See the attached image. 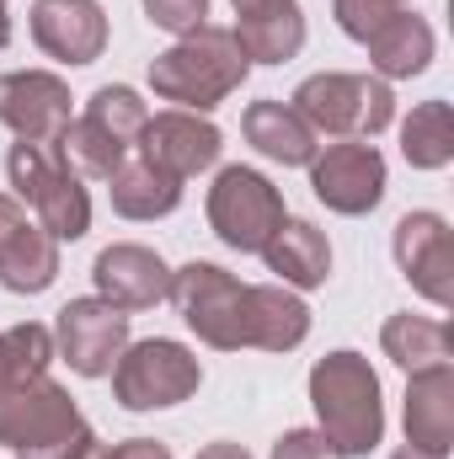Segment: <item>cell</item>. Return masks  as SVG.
Here are the masks:
<instances>
[{"mask_svg":"<svg viewBox=\"0 0 454 459\" xmlns=\"http://www.w3.org/2000/svg\"><path fill=\"white\" fill-rule=\"evenodd\" d=\"M246 75H251L246 48L235 43L230 27H214V22L150 59V91L161 102H177L182 113H214L225 97L246 86Z\"/></svg>","mask_w":454,"mask_h":459,"instance_id":"1","label":"cell"},{"mask_svg":"<svg viewBox=\"0 0 454 459\" xmlns=\"http://www.w3.org/2000/svg\"><path fill=\"white\" fill-rule=\"evenodd\" d=\"M310 406L321 433L342 455H374L385 444V401H380V374L369 368L363 352H327L310 368Z\"/></svg>","mask_w":454,"mask_h":459,"instance_id":"2","label":"cell"},{"mask_svg":"<svg viewBox=\"0 0 454 459\" xmlns=\"http://www.w3.org/2000/svg\"><path fill=\"white\" fill-rule=\"evenodd\" d=\"M86 433L92 428L75 411L70 390L48 374L0 395V449H11L16 459H70Z\"/></svg>","mask_w":454,"mask_h":459,"instance_id":"3","label":"cell"},{"mask_svg":"<svg viewBox=\"0 0 454 459\" xmlns=\"http://www.w3.org/2000/svg\"><path fill=\"white\" fill-rule=\"evenodd\" d=\"M294 113L310 123V134H332V139H374L396 123V97H390V81L380 75H342V70H327V75H310L300 81Z\"/></svg>","mask_w":454,"mask_h":459,"instance_id":"4","label":"cell"},{"mask_svg":"<svg viewBox=\"0 0 454 459\" xmlns=\"http://www.w3.org/2000/svg\"><path fill=\"white\" fill-rule=\"evenodd\" d=\"M5 171H11V187H16L11 198L48 230L54 240H81V235L92 230V193L81 187V177H75L54 150L16 139Z\"/></svg>","mask_w":454,"mask_h":459,"instance_id":"5","label":"cell"},{"mask_svg":"<svg viewBox=\"0 0 454 459\" xmlns=\"http://www.w3.org/2000/svg\"><path fill=\"white\" fill-rule=\"evenodd\" d=\"M166 299L182 310V321L198 332V342L220 347V352L251 347V283H240L235 273L214 267V262H188L171 273Z\"/></svg>","mask_w":454,"mask_h":459,"instance_id":"6","label":"cell"},{"mask_svg":"<svg viewBox=\"0 0 454 459\" xmlns=\"http://www.w3.org/2000/svg\"><path fill=\"white\" fill-rule=\"evenodd\" d=\"M204 385V363L171 337L128 342L113 363V401L123 411H161Z\"/></svg>","mask_w":454,"mask_h":459,"instance_id":"7","label":"cell"},{"mask_svg":"<svg viewBox=\"0 0 454 459\" xmlns=\"http://www.w3.org/2000/svg\"><path fill=\"white\" fill-rule=\"evenodd\" d=\"M284 220H289L284 214V193L262 171L225 166L214 177V187H209V225H214V235L230 251H257L262 256V246L278 235Z\"/></svg>","mask_w":454,"mask_h":459,"instance_id":"8","label":"cell"},{"mask_svg":"<svg viewBox=\"0 0 454 459\" xmlns=\"http://www.w3.org/2000/svg\"><path fill=\"white\" fill-rule=\"evenodd\" d=\"M310 187L316 198L332 209V214H374L380 198H385V155L369 144V139H342V144H327L316 150L310 160Z\"/></svg>","mask_w":454,"mask_h":459,"instance_id":"9","label":"cell"},{"mask_svg":"<svg viewBox=\"0 0 454 459\" xmlns=\"http://www.w3.org/2000/svg\"><path fill=\"white\" fill-rule=\"evenodd\" d=\"M123 347H128V310H118L108 299H97V294L92 299H70L59 310V321H54V352L86 379L113 374Z\"/></svg>","mask_w":454,"mask_h":459,"instance_id":"10","label":"cell"},{"mask_svg":"<svg viewBox=\"0 0 454 459\" xmlns=\"http://www.w3.org/2000/svg\"><path fill=\"white\" fill-rule=\"evenodd\" d=\"M0 123L22 144L54 150L59 134L70 128V86L48 70H11L0 75Z\"/></svg>","mask_w":454,"mask_h":459,"instance_id":"11","label":"cell"},{"mask_svg":"<svg viewBox=\"0 0 454 459\" xmlns=\"http://www.w3.org/2000/svg\"><path fill=\"white\" fill-rule=\"evenodd\" d=\"M390 246H396V267L406 273V283H412L423 299H433L439 310H450V305H454L450 220H444V214H433V209H417V214H406V220L396 225Z\"/></svg>","mask_w":454,"mask_h":459,"instance_id":"12","label":"cell"},{"mask_svg":"<svg viewBox=\"0 0 454 459\" xmlns=\"http://www.w3.org/2000/svg\"><path fill=\"white\" fill-rule=\"evenodd\" d=\"M59 278V240L11 193H0V283L11 294H43Z\"/></svg>","mask_w":454,"mask_h":459,"instance_id":"13","label":"cell"},{"mask_svg":"<svg viewBox=\"0 0 454 459\" xmlns=\"http://www.w3.org/2000/svg\"><path fill=\"white\" fill-rule=\"evenodd\" d=\"M139 150H144L150 166H161L166 177L188 182V177H198V171H209V166L220 160L225 134H220L204 113H182V108H171V113H155L150 123H144Z\"/></svg>","mask_w":454,"mask_h":459,"instance_id":"14","label":"cell"},{"mask_svg":"<svg viewBox=\"0 0 454 459\" xmlns=\"http://www.w3.org/2000/svg\"><path fill=\"white\" fill-rule=\"evenodd\" d=\"M32 43L59 65H92L108 48V11L97 0H32Z\"/></svg>","mask_w":454,"mask_h":459,"instance_id":"15","label":"cell"},{"mask_svg":"<svg viewBox=\"0 0 454 459\" xmlns=\"http://www.w3.org/2000/svg\"><path fill=\"white\" fill-rule=\"evenodd\" d=\"M92 278H97V299H108L118 310H155L171 294V267L150 246H134V240L108 246L97 256Z\"/></svg>","mask_w":454,"mask_h":459,"instance_id":"16","label":"cell"},{"mask_svg":"<svg viewBox=\"0 0 454 459\" xmlns=\"http://www.w3.org/2000/svg\"><path fill=\"white\" fill-rule=\"evenodd\" d=\"M406 444L423 455H444L454 449V363L417 368L406 385Z\"/></svg>","mask_w":454,"mask_h":459,"instance_id":"17","label":"cell"},{"mask_svg":"<svg viewBox=\"0 0 454 459\" xmlns=\"http://www.w3.org/2000/svg\"><path fill=\"white\" fill-rule=\"evenodd\" d=\"M267 273H278L284 289H321L332 278V246L310 220H284L278 235L262 246Z\"/></svg>","mask_w":454,"mask_h":459,"instance_id":"18","label":"cell"},{"mask_svg":"<svg viewBox=\"0 0 454 459\" xmlns=\"http://www.w3.org/2000/svg\"><path fill=\"white\" fill-rule=\"evenodd\" d=\"M230 32H235V43L246 48L251 65H289V59L305 48V16H300V0H273V5L240 11Z\"/></svg>","mask_w":454,"mask_h":459,"instance_id":"19","label":"cell"},{"mask_svg":"<svg viewBox=\"0 0 454 459\" xmlns=\"http://www.w3.org/2000/svg\"><path fill=\"white\" fill-rule=\"evenodd\" d=\"M363 48H369V65L380 81H412L433 65V27L417 11H396Z\"/></svg>","mask_w":454,"mask_h":459,"instance_id":"20","label":"cell"},{"mask_svg":"<svg viewBox=\"0 0 454 459\" xmlns=\"http://www.w3.org/2000/svg\"><path fill=\"white\" fill-rule=\"evenodd\" d=\"M240 128H246V144H257L278 166H310L316 150H321L310 123L294 113L289 102H251L246 117H240Z\"/></svg>","mask_w":454,"mask_h":459,"instance_id":"21","label":"cell"},{"mask_svg":"<svg viewBox=\"0 0 454 459\" xmlns=\"http://www.w3.org/2000/svg\"><path fill=\"white\" fill-rule=\"evenodd\" d=\"M310 337V305L284 283H251V347L294 352Z\"/></svg>","mask_w":454,"mask_h":459,"instance_id":"22","label":"cell"},{"mask_svg":"<svg viewBox=\"0 0 454 459\" xmlns=\"http://www.w3.org/2000/svg\"><path fill=\"white\" fill-rule=\"evenodd\" d=\"M108 198H113V209L123 220H161L182 204V182L139 155V160H123L108 177Z\"/></svg>","mask_w":454,"mask_h":459,"instance_id":"23","label":"cell"},{"mask_svg":"<svg viewBox=\"0 0 454 459\" xmlns=\"http://www.w3.org/2000/svg\"><path fill=\"white\" fill-rule=\"evenodd\" d=\"M380 347L396 368L417 374V368H433V363H450L454 358V332L444 321H428V316H390Z\"/></svg>","mask_w":454,"mask_h":459,"instance_id":"24","label":"cell"},{"mask_svg":"<svg viewBox=\"0 0 454 459\" xmlns=\"http://www.w3.org/2000/svg\"><path fill=\"white\" fill-rule=\"evenodd\" d=\"M401 155L417 171H444L454 160V108L444 97L412 108V117L401 123Z\"/></svg>","mask_w":454,"mask_h":459,"instance_id":"25","label":"cell"},{"mask_svg":"<svg viewBox=\"0 0 454 459\" xmlns=\"http://www.w3.org/2000/svg\"><path fill=\"white\" fill-rule=\"evenodd\" d=\"M54 155L75 171V177H92V182H108L118 166L128 160V144H118L113 134H102L92 117H70V128L59 134Z\"/></svg>","mask_w":454,"mask_h":459,"instance_id":"26","label":"cell"},{"mask_svg":"<svg viewBox=\"0 0 454 459\" xmlns=\"http://www.w3.org/2000/svg\"><path fill=\"white\" fill-rule=\"evenodd\" d=\"M54 363V332L38 326V321H22L11 332H0V395L5 390H22L32 379H43Z\"/></svg>","mask_w":454,"mask_h":459,"instance_id":"27","label":"cell"},{"mask_svg":"<svg viewBox=\"0 0 454 459\" xmlns=\"http://www.w3.org/2000/svg\"><path fill=\"white\" fill-rule=\"evenodd\" d=\"M86 117L102 128V134H113L118 144H139V134H144V123H150V108L139 102V91L134 86H102V91H92V102H86Z\"/></svg>","mask_w":454,"mask_h":459,"instance_id":"28","label":"cell"},{"mask_svg":"<svg viewBox=\"0 0 454 459\" xmlns=\"http://www.w3.org/2000/svg\"><path fill=\"white\" fill-rule=\"evenodd\" d=\"M396 11H406V5L401 0H332V16H337V27L353 43H369Z\"/></svg>","mask_w":454,"mask_h":459,"instance_id":"29","label":"cell"},{"mask_svg":"<svg viewBox=\"0 0 454 459\" xmlns=\"http://www.w3.org/2000/svg\"><path fill=\"white\" fill-rule=\"evenodd\" d=\"M144 16L171 38H188V32L209 27V0H144Z\"/></svg>","mask_w":454,"mask_h":459,"instance_id":"30","label":"cell"},{"mask_svg":"<svg viewBox=\"0 0 454 459\" xmlns=\"http://www.w3.org/2000/svg\"><path fill=\"white\" fill-rule=\"evenodd\" d=\"M273 459H347V455H342L321 428H289V433L273 444Z\"/></svg>","mask_w":454,"mask_h":459,"instance_id":"31","label":"cell"},{"mask_svg":"<svg viewBox=\"0 0 454 459\" xmlns=\"http://www.w3.org/2000/svg\"><path fill=\"white\" fill-rule=\"evenodd\" d=\"M70 459H171V449H166V444H155V438H128V444L108 449L97 433H86V438L75 444V455H70Z\"/></svg>","mask_w":454,"mask_h":459,"instance_id":"32","label":"cell"},{"mask_svg":"<svg viewBox=\"0 0 454 459\" xmlns=\"http://www.w3.org/2000/svg\"><path fill=\"white\" fill-rule=\"evenodd\" d=\"M198 459H251V455H246L240 444H209V449H204Z\"/></svg>","mask_w":454,"mask_h":459,"instance_id":"33","label":"cell"},{"mask_svg":"<svg viewBox=\"0 0 454 459\" xmlns=\"http://www.w3.org/2000/svg\"><path fill=\"white\" fill-rule=\"evenodd\" d=\"M390 459H444V455H423V449H412V444H401V449H396Z\"/></svg>","mask_w":454,"mask_h":459,"instance_id":"34","label":"cell"},{"mask_svg":"<svg viewBox=\"0 0 454 459\" xmlns=\"http://www.w3.org/2000/svg\"><path fill=\"white\" fill-rule=\"evenodd\" d=\"M11 43V16H5V0H0V48Z\"/></svg>","mask_w":454,"mask_h":459,"instance_id":"35","label":"cell"},{"mask_svg":"<svg viewBox=\"0 0 454 459\" xmlns=\"http://www.w3.org/2000/svg\"><path fill=\"white\" fill-rule=\"evenodd\" d=\"M230 5H235V16H240V11H257V5H273V0H230Z\"/></svg>","mask_w":454,"mask_h":459,"instance_id":"36","label":"cell"},{"mask_svg":"<svg viewBox=\"0 0 454 459\" xmlns=\"http://www.w3.org/2000/svg\"><path fill=\"white\" fill-rule=\"evenodd\" d=\"M401 5H406V0H401Z\"/></svg>","mask_w":454,"mask_h":459,"instance_id":"37","label":"cell"}]
</instances>
